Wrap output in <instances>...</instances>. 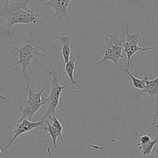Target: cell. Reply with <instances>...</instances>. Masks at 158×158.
Here are the masks:
<instances>
[{
	"label": "cell",
	"instance_id": "1",
	"mask_svg": "<svg viewBox=\"0 0 158 158\" xmlns=\"http://www.w3.org/2000/svg\"><path fill=\"white\" fill-rule=\"evenodd\" d=\"M7 48L16 51L19 55L18 60L7 66L1 73L0 79L12 67L20 65L21 77L27 81L33 78V76L28 72V68L31 60L35 57L48 58L49 52L44 45V40L36 39L33 36V28H31L28 35L22 38V42L20 46H7Z\"/></svg>",
	"mask_w": 158,
	"mask_h": 158
},
{
	"label": "cell",
	"instance_id": "2",
	"mask_svg": "<svg viewBox=\"0 0 158 158\" xmlns=\"http://www.w3.org/2000/svg\"><path fill=\"white\" fill-rule=\"evenodd\" d=\"M33 0H12L4 1L2 8L0 10V19L6 20V36L9 37L12 26L15 24H41L45 22L48 18L40 19L38 7L34 9L28 7L29 3Z\"/></svg>",
	"mask_w": 158,
	"mask_h": 158
},
{
	"label": "cell",
	"instance_id": "3",
	"mask_svg": "<svg viewBox=\"0 0 158 158\" xmlns=\"http://www.w3.org/2000/svg\"><path fill=\"white\" fill-rule=\"evenodd\" d=\"M44 72L51 77V79L50 80L51 89L49 94L47 98L44 99V102L47 104L48 108L42 118L46 120L49 115L55 114L59 104L60 96L63 90L67 87L73 86L78 83H70L65 85H62L59 83V74L54 69H49L45 70Z\"/></svg>",
	"mask_w": 158,
	"mask_h": 158
},
{
	"label": "cell",
	"instance_id": "4",
	"mask_svg": "<svg viewBox=\"0 0 158 158\" xmlns=\"http://www.w3.org/2000/svg\"><path fill=\"white\" fill-rule=\"evenodd\" d=\"M49 84L47 83L38 92H35L30 87L29 83L26 82V86L28 89V96L26 99L22 101L23 105L20 107L21 116L17 120V122H21L24 118H28L31 120L34 115L40 110V109L45 104L42 95Z\"/></svg>",
	"mask_w": 158,
	"mask_h": 158
},
{
	"label": "cell",
	"instance_id": "5",
	"mask_svg": "<svg viewBox=\"0 0 158 158\" xmlns=\"http://www.w3.org/2000/svg\"><path fill=\"white\" fill-rule=\"evenodd\" d=\"M105 41L102 49H100L99 53L102 54V59L96 62L95 65H98L101 63L109 60L114 64L117 65L120 59L123 57V43L124 40L118 38L116 33L108 35L104 37Z\"/></svg>",
	"mask_w": 158,
	"mask_h": 158
},
{
	"label": "cell",
	"instance_id": "6",
	"mask_svg": "<svg viewBox=\"0 0 158 158\" xmlns=\"http://www.w3.org/2000/svg\"><path fill=\"white\" fill-rule=\"evenodd\" d=\"M141 32V27H139L138 30L134 34L130 33L127 25H125V38L123 43V51L126 54L127 57V69L129 70L130 60L133 56L139 51H147L158 48V45L141 47L139 46V35Z\"/></svg>",
	"mask_w": 158,
	"mask_h": 158
},
{
	"label": "cell",
	"instance_id": "7",
	"mask_svg": "<svg viewBox=\"0 0 158 158\" xmlns=\"http://www.w3.org/2000/svg\"><path fill=\"white\" fill-rule=\"evenodd\" d=\"M72 1L75 0H43V2L36 4V6H46L52 7L54 10L53 17L56 18L57 27L59 28L60 25L69 19L68 7Z\"/></svg>",
	"mask_w": 158,
	"mask_h": 158
},
{
	"label": "cell",
	"instance_id": "8",
	"mask_svg": "<svg viewBox=\"0 0 158 158\" xmlns=\"http://www.w3.org/2000/svg\"><path fill=\"white\" fill-rule=\"evenodd\" d=\"M46 120L43 118H41L40 120L36 122H33L31 120H28V118H24L20 122H17L15 123V126L14 130L13 131L12 136L9 141V142L7 144V145L4 148L3 151L6 152V151L9 149V148L13 144L14 141L20 135L29 132L34 128L40 127H45L44 122Z\"/></svg>",
	"mask_w": 158,
	"mask_h": 158
},
{
	"label": "cell",
	"instance_id": "9",
	"mask_svg": "<svg viewBox=\"0 0 158 158\" xmlns=\"http://www.w3.org/2000/svg\"><path fill=\"white\" fill-rule=\"evenodd\" d=\"M56 38L58 39L60 42V44H61L60 54H61L62 58L64 63L65 64L69 60L71 57L72 39L68 34L62 35V36L56 35Z\"/></svg>",
	"mask_w": 158,
	"mask_h": 158
},
{
	"label": "cell",
	"instance_id": "10",
	"mask_svg": "<svg viewBox=\"0 0 158 158\" xmlns=\"http://www.w3.org/2000/svg\"><path fill=\"white\" fill-rule=\"evenodd\" d=\"M141 93L147 94L150 98L151 102H152L155 96H158V75L154 80H148L146 81L145 88Z\"/></svg>",
	"mask_w": 158,
	"mask_h": 158
},
{
	"label": "cell",
	"instance_id": "11",
	"mask_svg": "<svg viewBox=\"0 0 158 158\" xmlns=\"http://www.w3.org/2000/svg\"><path fill=\"white\" fill-rule=\"evenodd\" d=\"M76 59L74 55H72L69 60L65 64L64 70L66 75L69 78L70 83H79V80H75L73 77L74 71L77 69Z\"/></svg>",
	"mask_w": 158,
	"mask_h": 158
},
{
	"label": "cell",
	"instance_id": "12",
	"mask_svg": "<svg viewBox=\"0 0 158 158\" xmlns=\"http://www.w3.org/2000/svg\"><path fill=\"white\" fill-rule=\"evenodd\" d=\"M124 72L130 78L133 86L136 89H140L141 91L145 88L146 81L148 80H149V77L147 75L143 76V77L141 79L136 78L134 75H133L129 71V70L127 69H125Z\"/></svg>",
	"mask_w": 158,
	"mask_h": 158
},
{
	"label": "cell",
	"instance_id": "13",
	"mask_svg": "<svg viewBox=\"0 0 158 158\" xmlns=\"http://www.w3.org/2000/svg\"><path fill=\"white\" fill-rule=\"evenodd\" d=\"M45 122L46 123V126L43 127V129L46 131L48 134L47 136H50L51 142L53 144V146L55 148V149L58 151V146L57 144V141L58 139H59V134L56 130V129L54 128V127L51 124L48 120H45Z\"/></svg>",
	"mask_w": 158,
	"mask_h": 158
},
{
	"label": "cell",
	"instance_id": "14",
	"mask_svg": "<svg viewBox=\"0 0 158 158\" xmlns=\"http://www.w3.org/2000/svg\"><path fill=\"white\" fill-rule=\"evenodd\" d=\"M158 143V138L152 139L149 143L144 144H138L139 150L143 156H149L153 150L154 147Z\"/></svg>",
	"mask_w": 158,
	"mask_h": 158
},
{
	"label": "cell",
	"instance_id": "15",
	"mask_svg": "<svg viewBox=\"0 0 158 158\" xmlns=\"http://www.w3.org/2000/svg\"><path fill=\"white\" fill-rule=\"evenodd\" d=\"M49 118H51L52 120V125L54 127V128L56 129L59 136L60 141H62L63 140V125L61 123L60 120L58 118V116H56L54 115H51L49 116Z\"/></svg>",
	"mask_w": 158,
	"mask_h": 158
},
{
	"label": "cell",
	"instance_id": "16",
	"mask_svg": "<svg viewBox=\"0 0 158 158\" xmlns=\"http://www.w3.org/2000/svg\"><path fill=\"white\" fill-rule=\"evenodd\" d=\"M151 139H152V138H151L150 136H149L148 135L143 133L139 137V141L138 144H146V143H149Z\"/></svg>",
	"mask_w": 158,
	"mask_h": 158
},
{
	"label": "cell",
	"instance_id": "17",
	"mask_svg": "<svg viewBox=\"0 0 158 158\" xmlns=\"http://www.w3.org/2000/svg\"><path fill=\"white\" fill-rule=\"evenodd\" d=\"M46 158H52V155L51 153V147L49 146L46 149Z\"/></svg>",
	"mask_w": 158,
	"mask_h": 158
},
{
	"label": "cell",
	"instance_id": "18",
	"mask_svg": "<svg viewBox=\"0 0 158 158\" xmlns=\"http://www.w3.org/2000/svg\"><path fill=\"white\" fill-rule=\"evenodd\" d=\"M157 138H158V136H157ZM157 152H156V155H155V156H154V158H158V143H157Z\"/></svg>",
	"mask_w": 158,
	"mask_h": 158
},
{
	"label": "cell",
	"instance_id": "19",
	"mask_svg": "<svg viewBox=\"0 0 158 158\" xmlns=\"http://www.w3.org/2000/svg\"><path fill=\"white\" fill-rule=\"evenodd\" d=\"M0 98L2 99H6V98L4 95H2V94H1V93H0Z\"/></svg>",
	"mask_w": 158,
	"mask_h": 158
},
{
	"label": "cell",
	"instance_id": "20",
	"mask_svg": "<svg viewBox=\"0 0 158 158\" xmlns=\"http://www.w3.org/2000/svg\"><path fill=\"white\" fill-rule=\"evenodd\" d=\"M4 28H5V25H4H4H1V26L0 27V31H1V30L4 29Z\"/></svg>",
	"mask_w": 158,
	"mask_h": 158
},
{
	"label": "cell",
	"instance_id": "21",
	"mask_svg": "<svg viewBox=\"0 0 158 158\" xmlns=\"http://www.w3.org/2000/svg\"><path fill=\"white\" fill-rule=\"evenodd\" d=\"M4 1H6V2H8V1H12V0H4Z\"/></svg>",
	"mask_w": 158,
	"mask_h": 158
},
{
	"label": "cell",
	"instance_id": "22",
	"mask_svg": "<svg viewBox=\"0 0 158 158\" xmlns=\"http://www.w3.org/2000/svg\"><path fill=\"white\" fill-rule=\"evenodd\" d=\"M1 148H0V154H1Z\"/></svg>",
	"mask_w": 158,
	"mask_h": 158
}]
</instances>
